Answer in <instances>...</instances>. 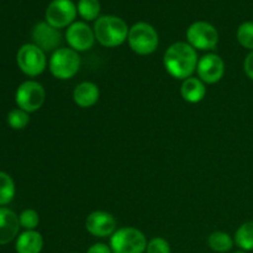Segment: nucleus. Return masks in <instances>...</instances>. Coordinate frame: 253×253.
<instances>
[{"label": "nucleus", "mask_w": 253, "mask_h": 253, "mask_svg": "<svg viewBox=\"0 0 253 253\" xmlns=\"http://www.w3.org/2000/svg\"><path fill=\"white\" fill-rule=\"evenodd\" d=\"M244 71L246 76L249 77L251 81H253V51L250 52L246 56L244 62Z\"/></svg>", "instance_id": "27"}, {"label": "nucleus", "mask_w": 253, "mask_h": 253, "mask_svg": "<svg viewBox=\"0 0 253 253\" xmlns=\"http://www.w3.org/2000/svg\"><path fill=\"white\" fill-rule=\"evenodd\" d=\"M85 229L91 236L105 239L113 236L114 232L118 230V224L110 212L96 210L86 216Z\"/></svg>", "instance_id": "12"}, {"label": "nucleus", "mask_w": 253, "mask_h": 253, "mask_svg": "<svg viewBox=\"0 0 253 253\" xmlns=\"http://www.w3.org/2000/svg\"><path fill=\"white\" fill-rule=\"evenodd\" d=\"M31 36L34 44L40 47L43 52L53 53L62 43V34L59 30L47 24L46 21L37 22L32 29Z\"/></svg>", "instance_id": "13"}, {"label": "nucleus", "mask_w": 253, "mask_h": 253, "mask_svg": "<svg viewBox=\"0 0 253 253\" xmlns=\"http://www.w3.org/2000/svg\"><path fill=\"white\" fill-rule=\"evenodd\" d=\"M180 95H182V98L187 103L198 104L207 95V85L199 78L190 77V78L182 82V85H180Z\"/></svg>", "instance_id": "17"}, {"label": "nucleus", "mask_w": 253, "mask_h": 253, "mask_svg": "<svg viewBox=\"0 0 253 253\" xmlns=\"http://www.w3.org/2000/svg\"><path fill=\"white\" fill-rule=\"evenodd\" d=\"M30 123V116L29 113H26L22 109L17 108L14 109L9 113L7 115V124L11 128L14 130H22V128L26 127Z\"/></svg>", "instance_id": "23"}, {"label": "nucleus", "mask_w": 253, "mask_h": 253, "mask_svg": "<svg viewBox=\"0 0 253 253\" xmlns=\"http://www.w3.org/2000/svg\"><path fill=\"white\" fill-rule=\"evenodd\" d=\"M234 253H249V252H245V251H241V250H240V251H236V252H234Z\"/></svg>", "instance_id": "28"}, {"label": "nucleus", "mask_w": 253, "mask_h": 253, "mask_svg": "<svg viewBox=\"0 0 253 253\" xmlns=\"http://www.w3.org/2000/svg\"><path fill=\"white\" fill-rule=\"evenodd\" d=\"M15 197V183L7 173L0 172V207L7 205Z\"/></svg>", "instance_id": "21"}, {"label": "nucleus", "mask_w": 253, "mask_h": 253, "mask_svg": "<svg viewBox=\"0 0 253 253\" xmlns=\"http://www.w3.org/2000/svg\"><path fill=\"white\" fill-rule=\"evenodd\" d=\"M66 41L69 48L79 52H85L93 48L95 43L94 30L84 21H74L66 30Z\"/></svg>", "instance_id": "10"}, {"label": "nucleus", "mask_w": 253, "mask_h": 253, "mask_svg": "<svg viewBox=\"0 0 253 253\" xmlns=\"http://www.w3.org/2000/svg\"><path fill=\"white\" fill-rule=\"evenodd\" d=\"M187 42L199 51H212L219 43V32L210 22L195 21L188 27Z\"/></svg>", "instance_id": "7"}, {"label": "nucleus", "mask_w": 253, "mask_h": 253, "mask_svg": "<svg viewBox=\"0 0 253 253\" xmlns=\"http://www.w3.org/2000/svg\"><path fill=\"white\" fill-rule=\"evenodd\" d=\"M147 244V239L141 230L126 226L114 232L109 246L113 253H145Z\"/></svg>", "instance_id": "5"}, {"label": "nucleus", "mask_w": 253, "mask_h": 253, "mask_svg": "<svg viewBox=\"0 0 253 253\" xmlns=\"http://www.w3.org/2000/svg\"><path fill=\"white\" fill-rule=\"evenodd\" d=\"M208 245L216 253H226L234 249L235 241L227 232L215 231L208 237Z\"/></svg>", "instance_id": "18"}, {"label": "nucleus", "mask_w": 253, "mask_h": 253, "mask_svg": "<svg viewBox=\"0 0 253 253\" xmlns=\"http://www.w3.org/2000/svg\"><path fill=\"white\" fill-rule=\"evenodd\" d=\"M198 78L205 84L219 83L225 74V62L219 54L207 53L199 58L197 67Z\"/></svg>", "instance_id": "11"}, {"label": "nucleus", "mask_w": 253, "mask_h": 253, "mask_svg": "<svg viewBox=\"0 0 253 253\" xmlns=\"http://www.w3.org/2000/svg\"><path fill=\"white\" fill-rule=\"evenodd\" d=\"M46 100V90L43 85L36 81H26L20 84L15 93V101L20 109L26 113L40 110Z\"/></svg>", "instance_id": "8"}, {"label": "nucleus", "mask_w": 253, "mask_h": 253, "mask_svg": "<svg viewBox=\"0 0 253 253\" xmlns=\"http://www.w3.org/2000/svg\"><path fill=\"white\" fill-rule=\"evenodd\" d=\"M20 227L19 216L7 208H0V245H7L16 239Z\"/></svg>", "instance_id": "14"}, {"label": "nucleus", "mask_w": 253, "mask_h": 253, "mask_svg": "<svg viewBox=\"0 0 253 253\" xmlns=\"http://www.w3.org/2000/svg\"><path fill=\"white\" fill-rule=\"evenodd\" d=\"M198 57L197 49L193 48L188 42H174L165 52L163 64L170 77L180 81L193 77L197 72Z\"/></svg>", "instance_id": "1"}, {"label": "nucleus", "mask_w": 253, "mask_h": 253, "mask_svg": "<svg viewBox=\"0 0 253 253\" xmlns=\"http://www.w3.org/2000/svg\"><path fill=\"white\" fill-rule=\"evenodd\" d=\"M77 15V4L72 0H52L44 12V21L61 30L71 26L76 21Z\"/></svg>", "instance_id": "9"}, {"label": "nucleus", "mask_w": 253, "mask_h": 253, "mask_svg": "<svg viewBox=\"0 0 253 253\" xmlns=\"http://www.w3.org/2000/svg\"><path fill=\"white\" fill-rule=\"evenodd\" d=\"M95 40L104 47L114 48L127 41L130 27L126 21L115 15H103L94 21Z\"/></svg>", "instance_id": "2"}, {"label": "nucleus", "mask_w": 253, "mask_h": 253, "mask_svg": "<svg viewBox=\"0 0 253 253\" xmlns=\"http://www.w3.org/2000/svg\"><path fill=\"white\" fill-rule=\"evenodd\" d=\"M234 241L241 251H253V221L245 222L236 230Z\"/></svg>", "instance_id": "19"}, {"label": "nucleus", "mask_w": 253, "mask_h": 253, "mask_svg": "<svg viewBox=\"0 0 253 253\" xmlns=\"http://www.w3.org/2000/svg\"><path fill=\"white\" fill-rule=\"evenodd\" d=\"M78 15L85 21H95L100 17V1L99 0H79L77 4Z\"/></svg>", "instance_id": "20"}, {"label": "nucleus", "mask_w": 253, "mask_h": 253, "mask_svg": "<svg viewBox=\"0 0 253 253\" xmlns=\"http://www.w3.org/2000/svg\"><path fill=\"white\" fill-rule=\"evenodd\" d=\"M48 69L56 79L68 81L73 78L81 69V56L74 49L59 47L49 57Z\"/></svg>", "instance_id": "4"}, {"label": "nucleus", "mask_w": 253, "mask_h": 253, "mask_svg": "<svg viewBox=\"0 0 253 253\" xmlns=\"http://www.w3.org/2000/svg\"><path fill=\"white\" fill-rule=\"evenodd\" d=\"M130 48L138 56H150L160 44V36L155 27L145 21L133 24L127 36Z\"/></svg>", "instance_id": "3"}, {"label": "nucleus", "mask_w": 253, "mask_h": 253, "mask_svg": "<svg viewBox=\"0 0 253 253\" xmlns=\"http://www.w3.org/2000/svg\"><path fill=\"white\" fill-rule=\"evenodd\" d=\"M86 253H113L110 246L103 242H98V244H94L86 250Z\"/></svg>", "instance_id": "26"}, {"label": "nucleus", "mask_w": 253, "mask_h": 253, "mask_svg": "<svg viewBox=\"0 0 253 253\" xmlns=\"http://www.w3.org/2000/svg\"><path fill=\"white\" fill-rule=\"evenodd\" d=\"M146 253H172L169 242L163 237H153L147 244Z\"/></svg>", "instance_id": "25"}, {"label": "nucleus", "mask_w": 253, "mask_h": 253, "mask_svg": "<svg viewBox=\"0 0 253 253\" xmlns=\"http://www.w3.org/2000/svg\"><path fill=\"white\" fill-rule=\"evenodd\" d=\"M43 237L36 230H25L16 239L15 250L17 253H41Z\"/></svg>", "instance_id": "16"}, {"label": "nucleus", "mask_w": 253, "mask_h": 253, "mask_svg": "<svg viewBox=\"0 0 253 253\" xmlns=\"http://www.w3.org/2000/svg\"><path fill=\"white\" fill-rule=\"evenodd\" d=\"M100 98V89L93 82H82L74 88L73 101L79 108H91Z\"/></svg>", "instance_id": "15"}, {"label": "nucleus", "mask_w": 253, "mask_h": 253, "mask_svg": "<svg viewBox=\"0 0 253 253\" xmlns=\"http://www.w3.org/2000/svg\"><path fill=\"white\" fill-rule=\"evenodd\" d=\"M20 226L25 230H36L40 224V215L36 210L26 209L19 215Z\"/></svg>", "instance_id": "24"}, {"label": "nucleus", "mask_w": 253, "mask_h": 253, "mask_svg": "<svg viewBox=\"0 0 253 253\" xmlns=\"http://www.w3.org/2000/svg\"><path fill=\"white\" fill-rule=\"evenodd\" d=\"M237 42L244 48L253 51V21H245L236 31Z\"/></svg>", "instance_id": "22"}, {"label": "nucleus", "mask_w": 253, "mask_h": 253, "mask_svg": "<svg viewBox=\"0 0 253 253\" xmlns=\"http://www.w3.org/2000/svg\"><path fill=\"white\" fill-rule=\"evenodd\" d=\"M16 62L20 71L29 77H37L47 68L46 52L34 43H26L17 51Z\"/></svg>", "instance_id": "6"}]
</instances>
